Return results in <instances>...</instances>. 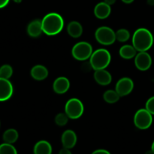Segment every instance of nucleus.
Masks as SVG:
<instances>
[{"mask_svg":"<svg viewBox=\"0 0 154 154\" xmlns=\"http://www.w3.org/2000/svg\"><path fill=\"white\" fill-rule=\"evenodd\" d=\"M43 32L48 35H56L63 30L64 20L57 13H50L44 17L42 20Z\"/></svg>","mask_w":154,"mask_h":154,"instance_id":"nucleus-1","label":"nucleus"},{"mask_svg":"<svg viewBox=\"0 0 154 154\" xmlns=\"http://www.w3.org/2000/svg\"><path fill=\"white\" fill-rule=\"evenodd\" d=\"M153 45V36L147 29L139 28L132 36V45L138 52L147 51Z\"/></svg>","mask_w":154,"mask_h":154,"instance_id":"nucleus-2","label":"nucleus"},{"mask_svg":"<svg viewBox=\"0 0 154 154\" xmlns=\"http://www.w3.org/2000/svg\"><path fill=\"white\" fill-rule=\"evenodd\" d=\"M111 60V56L106 49H98L93 52L90 58V63L92 69L96 70L105 69Z\"/></svg>","mask_w":154,"mask_h":154,"instance_id":"nucleus-3","label":"nucleus"},{"mask_svg":"<svg viewBox=\"0 0 154 154\" xmlns=\"http://www.w3.org/2000/svg\"><path fill=\"white\" fill-rule=\"evenodd\" d=\"M84 107L81 100L73 98L66 102L65 106V113L68 115L69 119L76 120L83 115Z\"/></svg>","mask_w":154,"mask_h":154,"instance_id":"nucleus-4","label":"nucleus"},{"mask_svg":"<svg viewBox=\"0 0 154 154\" xmlns=\"http://www.w3.org/2000/svg\"><path fill=\"white\" fill-rule=\"evenodd\" d=\"M93 54L91 45L87 42H81L74 45L72 54L74 58L80 61H84L90 58Z\"/></svg>","mask_w":154,"mask_h":154,"instance_id":"nucleus-5","label":"nucleus"},{"mask_svg":"<svg viewBox=\"0 0 154 154\" xmlns=\"http://www.w3.org/2000/svg\"><path fill=\"white\" fill-rule=\"evenodd\" d=\"M95 37L101 45H111L116 41V33L110 27L101 26L96 29Z\"/></svg>","mask_w":154,"mask_h":154,"instance_id":"nucleus-6","label":"nucleus"},{"mask_svg":"<svg viewBox=\"0 0 154 154\" xmlns=\"http://www.w3.org/2000/svg\"><path fill=\"white\" fill-rule=\"evenodd\" d=\"M153 123L152 114L146 108L140 109L135 113L134 117V123L139 129H147Z\"/></svg>","mask_w":154,"mask_h":154,"instance_id":"nucleus-7","label":"nucleus"},{"mask_svg":"<svg viewBox=\"0 0 154 154\" xmlns=\"http://www.w3.org/2000/svg\"><path fill=\"white\" fill-rule=\"evenodd\" d=\"M135 65L140 71H147L152 65V58L147 51L139 52L135 57Z\"/></svg>","mask_w":154,"mask_h":154,"instance_id":"nucleus-8","label":"nucleus"},{"mask_svg":"<svg viewBox=\"0 0 154 154\" xmlns=\"http://www.w3.org/2000/svg\"><path fill=\"white\" fill-rule=\"evenodd\" d=\"M134 83L129 78H123L117 81L116 84V91L120 96H126L133 90Z\"/></svg>","mask_w":154,"mask_h":154,"instance_id":"nucleus-9","label":"nucleus"},{"mask_svg":"<svg viewBox=\"0 0 154 154\" xmlns=\"http://www.w3.org/2000/svg\"><path fill=\"white\" fill-rule=\"evenodd\" d=\"M13 85L8 79L0 78V102H5L13 95Z\"/></svg>","mask_w":154,"mask_h":154,"instance_id":"nucleus-10","label":"nucleus"},{"mask_svg":"<svg viewBox=\"0 0 154 154\" xmlns=\"http://www.w3.org/2000/svg\"><path fill=\"white\" fill-rule=\"evenodd\" d=\"M70 82L66 77H59L54 81L53 84L54 91L57 94H64L69 90Z\"/></svg>","mask_w":154,"mask_h":154,"instance_id":"nucleus-11","label":"nucleus"},{"mask_svg":"<svg viewBox=\"0 0 154 154\" xmlns=\"http://www.w3.org/2000/svg\"><path fill=\"white\" fill-rule=\"evenodd\" d=\"M61 140L63 147L72 149L76 145L78 138H77L76 133L74 131L69 129L63 132Z\"/></svg>","mask_w":154,"mask_h":154,"instance_id":"nucleus-12","label":"nucleus"},{"mask_svg":"<svg viewBox=\"0 0 154 154\" xmlns=\"http://www.w3.org/2000/svg\"><path fill=\"white\" fill-rule=\"evenodd\" d=\"M94 79L99 85L106 86L111 83L112 77L105 69H100V70H96L94 72Z\"/></svg>","mask_w":154,"mask_h":154,"instance_id":"nucleus-13","label":"nucleus"},{"mask_svg":"<svg viewBox=\"0 0 154 154\" xmlns=\"http://www.w3.org/2000/svg\"><path fill=\"white\" fill-rule=\"evenodd\" d=\"M111 5L105 3V2L98 3L94 8V14L97 18L101 20L106 19L111 14Z\"/></svg>","mask_w":154,"mask_h":154,"instance_id":"nucleus-14","label":"nucleus"},{"mask_svg":"<svg viewBox=\"0 0 154 154\" xmlns=\"http://www.w3.org/2000/svg\"><path fill=\"white\" fill-rule=\"evenodd\" d=\"M31 76L36 81H43L48 76V70L42 65H36L31 69Z\"/></svg>","mask_w":154,"mask_h":154,"instance_id":"nucleus-15","label":"nucleus"},{"mask_svg":"<svg viewBox=\"0 0 154 154\" xmlns=\"http://www.w3.org/2000/svg\"><path fill=\"white\" fill-rule=\"evenodd\" d=\"M42 32L43 29H42V20H34L29 23L27 26V33L29 36L32 38H37L40 36Z\"/></svg>","mask_w":154,"mask_h":154,"instance_id":"nucleus-16","label":"nucleus"},{"mask_svg":"<svg viewBox=\"0 0 154 154\" xmlns=\"http://www.w3.org/2000/svg\"><path fill=\"white\" fill-rule=\"evenodd\" d=\"M33 152L34 154H51L52 147L48 141L42 140L36 143L34 146Z\"/></svg>","mask_w":154,"mask_h":154,"instance_id":"nucleus-17","label":"nucleus"},{"mask_svg":"<svg viewBox=\"0 0 154 154\" xmlns=\"http://www.w3.org/2000/svg\"><path fill=\"white\" fill-rule=\"evenodd\" d=\"M67 32L72 38H79L83 33L82 25L78 21H72L68 24Z\"/></svg>","mask_w":154,"mask_h":154,"instance_id":"nucleus-18","label":"nucleus"},{"mask_svg":"<svg viewBox=\"0 0 154 154\" xmlns=\"http://www.w3.org/2000/svg\"><path fill=\"white\" fill-rule=\"evenodd\" d=\"M119 54L123 59L131 60V59L135 57L137 54V50L134 48L133 45H126L120 48Z\"/></svg>","mask_w":154,"mask_h":154,"instance_id":"nucleus-19","label":"nucleus"},{"mask_svg":"<svg viewBox=\"0 0 154 154\" xmlns=\"http://www.w3.org/2000/svg\"><path fill=\"white\" fill-rule=\"evenodd\" d=\"M18 137H19V135L16 129H9L3 133L2 139L5 143L12 144L17 141Z\"/></svg>","mask_w":154,"mask_h":154,"instance_id":"nucleus-20","label":"nucleus"},{"mask_svg":"<svg viewBox=\"0 0 154 154\" xmlns=\"http://www.w3.org/2000/svg\"><path fill=\"white\" fill-rule=\"evenodd\" d=\"M120 97V96L118 94V93L116 90H107V91L105 92L103 95L104 100L110 104H114L118 102Z\"/></svg>","mask_w":154,"mask_h":154,"instance_id":"nucleus-21","label":"nucleus"},{"mask_svg":"<svg viewBox=\"0 0 154 154\" xmlns=\"http://www.w3.org/2000/svg\"><path fill=\"white\" fill-rule=\"evenodd\" d=\"M116 40L120 42H126L130 38V33L126 29H120L116 32Z\"/></svg>","mask_w":154,"mask_h":154,"instance_id":"nucleus-22","label":"nucleus"},{"mask_svg":"<svg viewBox=\"0 0 154 154\" xmlns=\"http://www.w3.org/2000/svg\"><path fill=\"white\" fill-rule=\"evenodd\" d=\"M13 75V69L10 65H3L0 67V78L8 79Z\"/></svg>","mask_w":154,"mask_h":154,"instance_id":"nucleus-23","label":"nucleus"},{"mask_svg":"<svg viewBox=\"0 0 154 154\" xmlns=\"http://www.w3.org/2000/svg\"><path fill=\"white\" fill-rule=\"evenodd\" d=\"M0 154H17V151L12 144L4 143L0 144Z\"/></svg>","mask_w":154,"mask_h":154,"instance_id":"nucleus-24","label":"nucleus"},{"mask_svg":"<svg viewBox=\"0 0 154 154\" xmlns=\"http://www.w3.org/2000/svg\"><path fill=\"white\" fill-rule=\"evenodd\" d=\"M69 117L66 113H60L55 117V123L59 126H64L67 124Z\"/></svg>","mask_w":154,"mask_h":154,"instance_id":"nucleus-25","label":"nucleus"},{"mask_svg":"<svg viewBox=\"0 0 154 154\" xmlns=\"http://www.w3.org/2000/svg\"><path fill=\"white\" fill-rule=\"evenodd\" d=\"M146 109L152 114L154 115V96L150 98L146 102Z\"/></svg>","mask_w":154,"mask_h":154,"instance_id":"nucleus-26","label":"nucleus"},{"mask_svg":"<svg viewBox=\"0 0 154 154\" xmlns=\"http://www.w3.org/2000/svg\"><path fill=\"white\" fill-rule=\"evenodd\" d=\"M92 154H111L110 152H108V150H104V149H99V150H96L95 151H93Z\"/></svg>","mask_w":154,"mask_h":154,"instance_id":"nucleus-27","label":"nucleus"},{"mask_svg":"<svg viewBox=\"0 0 154 154\" xmlns=\"http://www.w3.org/2000/svg\"><path fill=\"white\" fill-rule=\"evenodd\" d=\"M59 154H72V152L70 151V149L65 148V147H63V149H61V150H60Z\"/></svg>","mask_w":154,"mask_h":154,"instance_id":"nucleus-28","label":"nucleus"},{"mask_svg":"<svg viewBox=\"0 0 154 154\" xmlns=\"http://www.w3.org/2000/svg\"><path fill=\"white\" fill-rule=\"evenodd\" d=\"M10 0H0V8L5 7L8 4Z\"/></svg>","mask_w":154,"mask_h":154,"instance_id":"nucleus-29","label":"nucleus"},{"mask_svg":"<svg viewBox=\"0 0 154 154\" xmlns=\"http://www.w3.org/2000/svg\"><path fill=\"white\" fill-rule=\"evenodd\" d=\"M105 2L109 5H114L116 2V0H105Z\"/></svg>","mask_w":154,"mask_h":154,"instance_id":"nucleus-30","label":"nucleus"},{"mask_svg":"<svg viewBox=\"0 0 154 154\" xmlns=\"http://www.w3.org/2000/svg\"><path fill=\"white\" fill-rule=\"evenodd\" d=\"M122 1L124 3H126V4H130V3H132L134 0H122Z\"/></svg>","mask_w":154,"mask_h":154,"instance_id":"nucleus-31","label":"nucleus"},{"mask_svg":"<svg viewBox=\"0 0 154 154\" xmlns=\"http://www.w3.org/2000/svg\"><path fill=\"white\" fill-rule=\"evenodd\" d=\"M148 4L150 5H154V0H148Z\"/></svg>","mask_w":154,"mask_h":154,"instance_id":"nucleus-32","label":"nucleus"},{"mask_svg":"<svg viewBox=\"0 0 154 154\" xmlns=\"http://www.w3.org/2000/svg\"><path fill=\"white\" fill-rule=\"evenodd\" d=\"M151 150H152V151L153 152V153H154V141L153 142V144H152V146H151Z\"/></svg>","mask_w":154,"mask_h":154,"instance_id":"nucleus-33","label":"nucleus"},{"mask_svg":"<svg viewBox=\"0 0 154 154\" xmlns=\"http://www.w3.org/2000/svg\"><path fill=\"white\" fill-rule=\"evenodd\" d=\"M145 154H154V153H153V152L152 151V150H150V151H147Z\"/></svg>","mask_w":154,"mask_h":154,"instance_id":"nucleus-34","label":"nucleus"},{"mask_svg":"<svg viewBox=\"0 0 154 154\" xmlns=\"http://www.w3.org/2000/svg\"><path fill=\"white\" fill-rule=\"evenodd\" d=\"M0 126H1V123H0Z\"/></svg>","mask_w":154,"mask_h":154,"instance_id":"nucleus-35","label":"nucleus"}]
</instances>
